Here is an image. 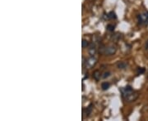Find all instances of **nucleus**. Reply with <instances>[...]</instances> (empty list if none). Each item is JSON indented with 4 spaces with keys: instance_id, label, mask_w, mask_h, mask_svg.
I'll return each mask as SVG.
<instances>
[{
    "instance_id": "nucleus-1",
    "label": "nucleus",
    "mask_w": 148,
    "mask_h": 121,
    "mask_svg": "<svg viewBox=\"0 0 148 121\" xmlns=\"http://www.w3.org/2000/svg\"><path fill=\"white\" fill-rule=\"evenodd\" d=\"M117 52V47L114 45H110V46H104V45H101L100 47V53L101 54H105L107 56H111L115 54Z\"/></svg>"
},
{
    "instance_id": "nucleus-2",
    "label": "nucleus",
    "mask_w": 148,
    "mask_h": 121,
    "mask_svg": "<svg viewBox=\"0 0 148 121\" xmlns=\"http://www.w3.org/2000/svg\"><path fill=\"white\" fill-rule=\"evenodd\" d=\"M97 63V59L94 56H90L86 62H85V68L86 69H91L95 66Z\"/></svg>"
},
{
    "instance_id": "nucleus-3",
    "label": "nucleus",
    "mask_w": 148,
    "mask_h": 121,
    "mask_svg": "<svg viewBox=\"0 0 148 121\" xmlns=\"http://www.w3.org/2000/svg\"><path fill=\"white\" fill-rule=\"evenodd\" d=\"M138 24L139 25H148V11H145L142 14L138 15Z\"/></svg>"
},
{
    "instance_id": "nucleus-4",
    "label": "nucleus",
    "mask_w": 148,
    "mask_h": 121,
    "mask_svg": "<svg viewBox=\"0 0 148 121\" xmlns=\"http://www.w3.org/2000/svg\"><path fill=\"white\" fill-rule=\"evenodd\" d=\"M121 93L122 96H123V98H126L127 97H128L129 95H131L132 93H133L135 91L132 89V88L131 86H126V87H124V88H122L121 89Z\"/></svg>"
},
{
    "instance_id": "nucleus-5",
    "label": "nucleus",
    "mask_w": 148,
    "mask_h": 121,
    "mask_svg": "<svg viewBox=\"0 0 148 121\" xmlns=\"http://www.w3.org/2000/svg\"><path fill=\"white\" fill-rule=\"evenodd\" d=\"M138 97H139V93H138V92H134L133 93H132L131 95H129L128 97H127L125 98V100L127 101L131 102V101H134L137 100L138 98Z\"/></svg>"
},
{
    "instance_id": "nucleus-6",
    "label": "nucleus",
    "mask_w": 148,
    "mask_h": 121,
    "mask_svg": "<svg viewBox=\"0 0 148 121\" xmlns=\"http://www.w3.org/2000/svg\"><path fill=\"white\" fill-rule=\"evenodd\" d=\"M91 111H92V105H90L88 107H86V109L83 110V118L90 116Z\"/></svg>"
},
{
    "instance_id": "nucleus-7",
    "label": "nucleus",
    "mask_w": 148,
    "mask_h": 121,
    "mask_svg": "<svg viewBox=\"0 0 148 121\" xmlns=\"http://www.w3.org/2000/svg\"><path fill=\"white\" fill-rule=\"evenodd\" d=\"M88 52H89V54H90V56L95 55V53H96V47H95V45L94 43H91L90 44V48H89Z\"/></svg>"
},
{
    "instance_id": "nucleus-8",
    "label": "nucleus",
    "mask_w": 148,
    "mask_h": 121,
    "mask_svg": "<svg viewBox=\"0 0 148 121\" xmlns=\"http://www.w3.org/2000/svg\"><path fill=\"white\" fill-rule=\"evenodd\" d=\"M102 77V75H101V73L99 71V70H95L94 71V73H93V78L96 80V81H99L101 78Z\"/></svg>"
},
{
    "instance_id": "nucleus-9",
    "label": "nucleus",
    "mask_w": 148,
    "mask_h": 121,
    "mask_svg": "<svg viewBox=\"0 0 148 121\" xmlns=\"http://www.w3.org/2000/svg\"><path fill=\"white\" fill-rule=\"evenodd\" d=\"M117 66H118V68L119 69L123 70V69L127 68V64L126 62H119V63L117 64Z\"/></svg>"
},
{
    "instance_id": "nucleus-10",
    "label": "nucleus",
    "mask_w": 148,
    "mask_h": 121,
    "mask_svg": "<svg viewBox=\"0 0 148 121\" xmlns=\"http://www.w3.org/2000/svg\"><path fill=\"white\" fill-rule=\"evenodd\" d=\"M110 87V83H108V82H104V83H102V84H101V88H102V89L104 90V91L109 89Z\"/></svg>"
},
{
    "instance_id": "nucleus-11",
    "label": "nucleus",
    "mask_w": 148,
    "mask_h": 121,
    "mask_svg": "<svg viewBox=\"0 0 148 121\" xmlns=\"http://www.w3.org/2000/svg\"><path fill=\"white\" fill-rule=\"evenodd\" d=\"M114 28H115V26H114V25H111V24H109V25L106 26L107 30H109V31H110V32L114 31Z\"/></svg>"
},
{
    "instance_id": "nucleus-12",
    "label": "nucleus",
    "mask_w": 148,
    "mask_h": 121,
    "mask_svg": "<svg viewBox=\"0 0 148 121\" xmlns=\"http://www.w3.org/2000/svg\"><path fill=\"white\" fill-rule=\"evenodd\" d=\"M82 46L83 48L85 47H87L89 46V42L87 41V40H86V39H82Z\"/></svg>"
},
{
    "instance_id": "nucleus-13",
    "label": "nucleus",
    "mask_w": 148,
    "mask_h": 121,
    "mask_svg": "<svg viewBox=\"0 0 148 121\" xmlns=\"http://www.w3.org/2000/svg\"><path fill=\"white\" fill-rule=\"evenodd\" d=\"M109 17H110V19H116L117 16L116 14H115V12H114V11H110V12L109 13Z\"/></svg>"
},
{
    "instance_id": "nucleus-14",
    "label": "nucleus",
    "mask_w": 148,
    "mask_h": 121,
    "mask_svg": "<svg viewBox=\"0 0 148 121\" xmlns=\"http://www.w3.org/2000/svg\"><path fill=\"white\" fill-rule=\"evenodd\" d=\"M137 72H138V74H142L145 72V69L143 68V67H138V70H137Z\"/></svg>"
},
{
    "instance_id": "nucleus-15",
    "label": "nucleus",
    "mask_w": 148,
    "mask_h": 121,
    "mask_svg": "<svg viewBox=\"0 0 148 121\" xmlns=\"http://www.w3.org/2000/svg\"><path fill=\"white\" fill-rule=\"evenodd\" d=\"M110 75V72H108V71H106L104 74H102V78H103V79H106V78H108Z\"/></svg>"
},
{
    "instance_id": "nucleus-16",
    "label": "nucleus",
    "mask_w": 148,
    "mask_h": 121,
    "mask_svg": "<svg viewBox=\"0 0 148 121\" xmlns=\"http://www.w3.org/2000/svg\"><path fill=\"white\" fill-rule=\"evenodd\" d=\"M145 47H146V49H148V41L146 43V46H145Z\"/></svg>"
},
{
    "instance_id": "nucleus-17",
    "label": "nucleus",
    "mask_w": 148,
    "mask_h": 121,
    "mask_svg": "<svg viewBox=\"0 0 148 121\" xmlns=\"http://www.w3.org/2000/svg\"><path fill=\"white\" fill-rule=\"evenodd\" d=\"M90 1H92V0H90Z\"/></svg>"
}]
</instances>
